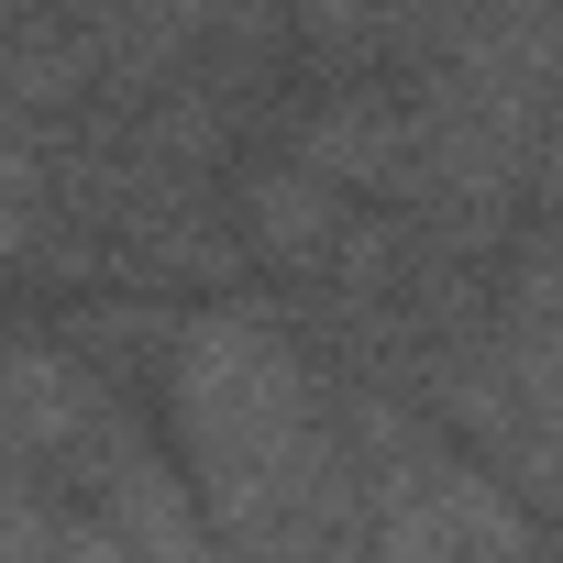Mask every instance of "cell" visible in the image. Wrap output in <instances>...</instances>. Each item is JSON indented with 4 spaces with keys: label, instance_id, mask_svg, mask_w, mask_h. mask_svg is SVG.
<instances>
[{
    "label": "cell",
    "instance_id": "4",
    "mask_svg": "<svg viewBox=\"0 0 563 563\" xmlns=\"http://www.w3.org/2000/svg\"><path fill=\"white\" fill-rule=\"evenodd\" d=\"M343 232H354L343 188H332V177H310L299 155L243 166V188H232V243H243L254 265H276V276H332Z\"/></svg>",
    "mask_w": 563,
    "mask_h": 563
},
{
    "label": "cell",
    "instance_id": "2",
    "mask_svg": "<svg viewBox=\"0 0 563 563\" xmlns=\"http://www.w3.org/2000/svg\"><path fill=\"white\" fill-rule=\"evenodd\" d=\"M288 155L310 177H332L343 199H409V177H420V100L387 89V78H343V89H321L288 122Z\"/></svg>",
    "mask_w": 563,
    "mask_h": 563
},
{
    "label": "cell",
    "instance_id": "1",
    "mask_svg": "<svg viewBox=\"0 0 563 563\" xmlns=\"http://www.w3.org/2000/svg\"><path fill=\"white\" fill-rule=\"evenodd\" d=\"M365 519H376V563H541L530 497L486 453H464L453 431L398 453V464H376Z\"/></svg>",
    "mask_w": 563,
    "mask_h": 563
},
{
    "label": "cell",
    "instance_id": "5",
    "mask_svg": "<svg viewBox=\"0 0 563 563\" xmlns=\"http://www.w3.org/2000/svg\"><path fill=\"white\" fill-rule=\"evenodd\" d=\"M541 563H563V552H541Z\"/></svg>",
    "mask_w": 563,
    "mask_h": 563
},
{
    "label": "cell",
    "instance_id": "3",
    "mask_svg": "<svg viewBox=\"0 0 563 563\" xmlns=\"http://www.w3.org/2000/svg\"><path fill=\"white\" fill-rule=\"evenodd\" d=\"M100 442H122L111 376H100L78 343H23V354H12V453H23V475L89 464Z\"/></svg>",
    "mask_w": 563,
    "mask_h": 563
}]
</instances>
